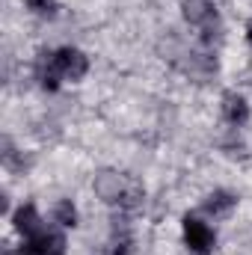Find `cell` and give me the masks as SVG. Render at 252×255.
I'll list each match as a JSON object with an SVG mask.
<instances>
[{
    "mask_svg": "<svg viewBox=\"0 0 252 255\" xmlns=\"http://www.w3.org/2000/svg\"><path fill=\"white\" fill-rule=\"evenodd\" d=\"M54 223L63 229H74L77 226V208L71 205V199H60L54 205Z\"/></svg>",
    "mask_w": 252,
    "mask_h": 255,
    "instance_id": "10",
    "label": "cell"
},
{
    "mask_svg": "<svg viewBox=\"0 0 252 255\" xmlns=\"http://www.w3.org/2000/svg\"><path fill=\"white\" fill-rule=\"evenodd\" d=\"M181 12H184V21L199 27L205 33V42H211L220 30V18H217V9L214 3L208 0H181Z\"/></svg>",
    "mask_w": 252,
    "mask_h": 255,
    "instance_id": "2",
    "label": "cell"
},
{
    "mask_svg": "<svg viewBox=\"0 0 252 255\" xmlns=\"http://www.w3.org/2000/svg\"><path fill=\"white\" fill-rule=\"evenodd\" d=\"M110 255H130V238H127V235L116 238L113 247H110Z\"/></svg>",
    "mask_w": 252,
    "mask_h": 255,
    "instance_id": "12",
    "label": "cell"
},
{
    "mask_svg": "<svg viewBox=\"0 0 252 255\" xmlns=\"http://www.w3.org/2000/svg\"><path fill=\"white\" fill-rule=\"evenodd\" d=\"M27 3V9L30 12H36V15H57V0H24Z\"/></svg>",
    "mask_w": 252,
    "mask_h": 255,
    "instance_id": "11",
    "label": "cell"
},
{
    "mask_svg": "<svg viewBox=\"0 0 252 255\" xmlns=\"http://www.w3.org/2000/svg\"><path fill=\"white\" fill-rule=\"evenodd\" d=\"M238 205V199L232 196V193H226V190H217V193H211L208 199H205V211L208 214H214V217H223V214H229L232 208Z\"/></svg>",
    "mask_w": 252,
    "mask_h": 255,
    "instance_id": "9",
    "label": "cell"
},
{
    "mask_svg": "<svg viewBox=\"0 0 252 255\" xmlns=\"http://www.w3.org/2000/svg\"><path fill=\"white\" fill-rule=\"evenodd\" d=\"M54 60H57V68H60L63 80H80L89 71L86 54L77 51V48H60V51H54Z\"/></svg>",
    "mask_w": 252,
    "mask_h": 255,
    "instance_id": "5",
    "label": "cell"
},
{
    "mask_svg": "<svg viewBox=\"0 0 252 255\" xmlns=\"http://www.w3.org/2000/svg\"><path fill=\"white\" fill-rule=\"evenodd\" d=\"M21 255H65V238L60 232L42 229L33 238H24Z\"/></svg>",
    "mask_w": 252,
    "mask_h": 255,
    "instance_id": "4",
    "label": "cell"
},
{
    "mask_svg": "<svg viewBox=\"0 0 252 255\" xmlns=\"http://www.w3.org/2000/svg\"><path fill=\"white\" fill-rule=\"evenodd\" d=\"M184 244L190 247V253L208 255L217 244V235L208 223H202L199 217H184Z\"/></svg>",
    "mask_w": 252,
    "mask_h": 255,
    "instance_id": "3",
    "label": "cell"
},
{
    "mask_svg": "<svg viewBox=\"0 0 252 255\" xmlns=\"http://www.w3.org/2000/svg\"><path fill=\"white\" fill-rule=\"evenodd\" d=\"M12 223H15V229H18L24 238H33V235L42 232V217H39V211H36L33 205H21V208L15 211V217H12Z\"/></svg>",
    "mask_w": 252,
    "mask_h": 255,
    "instance_id": "6",
    "label": "cell"
},
{
    "mask_svg": "<svg viewBox=\"0 0 252 255\" xmlns=\"http://www.w3.org/2000/svg\"><path fill=\"white\" fill-rule=\"evenodd\" d=\"M36 74H39V83H42L45 89H57L60 80H63L54 54H42V57H39V63H36Z\"/></svg>",
    "mask_w": 252,
    "mask_h": 255,
    "instance_id": "8",
    "label": "cell"
},
{
    "mask_svg": "<svg viewBox=\"0 0 252 255\" xmlns=\"http://www.w3.org/2000/svg\"><path fill=\"white\" fill-rule=\"evenodd\" d=\"M95 193L107 205H119L122 211H136L142 205V199H145L142 184L133 175L116 172V169H104V172L95 175Z\"/></svg>",
    "mask_w": 252,
    "mask_h": 255,
    "instance_id": "1",
    "label": "cell"
},
{
    "mask_svg": "<svg viewBox=\"0 0 252 255\" xmlns=\"http://www.w3.org/2000/svg\"><path fill=\"white\" fill-rule=\"evenodd\" d=\"M223 113H226V119H229L232 125H244V122L250 119V104H247L244 95L226 92V95H223Z\"/></svg>",
    "mask_w": 252,
    "mask_h": 255,
    "instance_id": "7",
    "label": "cell"
},
{
    "mask_svg": "<svg viewBox=\"0 0 252 255\" xmlns=\"http://www.w3.org/2000/svg\"><path fill=\"white\" fill-rule=\"evenodd\" d=\"M247 39H250V45H252V18H250V24H247Z\"/></svg>",
    "mask_w": 252,
    "mask_h": 255,
    "instance_id": "13",
    "label": "cell"
}]
</instances>
